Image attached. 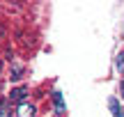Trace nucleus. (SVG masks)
Masks as SVG:
<instances>
[{
    "instance_id": "f03ea898",
    "label": "nucleus",
    "mask_w": 124,
    "mask_h": 117,
    "mask_svg": "<svg viewBox=\"0 0 124 117\" xmlns=\"http://www.w3.org/2000/svg\"><path fill=\"white\" fill-rule=\"evenodd\" d=\"M53 103H55V113H58V115H64V101H62V92H58V90L53 92Z\"/></svg>"
},
{
    "instance_id": "0eeeda50",
    "label": "nucleus",
    "mask_w": 124,
    "mask_h": 117,
    "mask_svg": "<svg viewBox=\"0 0 124 117\" xmlns=\"http://www.w3.org/2000/svg\"><path fill=\"white\" fill-rule=\"evenodd\" d=\"M2 110H5V101H0V117H2Z\"/></svg>"
},
{
    "instance_id": "9d476101",
    "label": "nucleus",
    "mask_w": 124,
    "mask_h": 117,
    "mask_svg": "<svg viewBox=\"0 0 124 117\" xmlns=\"http://www.w3.org/2000/svg\"><path fill=\"white\" fill-rule=\"evenodd\" d=\"M0 35H2V28H0Z\"/></svg>"
},
{
    "instance_id": "39448f33",
    "label": "nucleus",
    "mask_w": 124,
    "mask_h": 117,
    "mask_svg": "<svg viewBox=\"0 0 124 117\" xmlns=\"http://www.w3.org/2000/svg\"><path fill=\"white\" fill-rule=\"evenodd\" d=\"M115 67H117V71H120V73H124V53H120V55H117Z\"/></svg>"
},
{
    "instance_id": "1a4fd4ad",
    "label": "nucleus",
    "mask_w": 124,
    "mask_h": 117,
    "mask_svg": "<svg viewBox=\"0 0 124 117\" xmlns=\"http://www.w3.org/2000/svg\"><path fill=\"white\" fill-rule=\"evenodd\" d=\"M0 73H2V62H0Z\"/></svg>"
},
{
    "instance_id": "20e7f679",
    "label": "nucleus",
    "mask_w": 124,
    "mask_h": 117,
    "mask_svg": "<svg viewBox=\"0 0 124 117\" xmlns=\"http://www.w3.org/2000/svg\"><path fill=\"white\" fill-rule=\"evenodd\" d=\"M108 106H110V110H113V117H124V110L120 108V101L117 99H110Z\"/></svg>"
},
{
    "instance_id": "423d86ee",
    "label": "nucleus",
    "mask_w": 124,
    "mask_h": 117,
    "mask_svg": "<svg viewBox=\"0 0 124 117\" xmlns=\"http://www.w3.org/2000/svg\"><path fill=\"white\" fill-rule=\"evenodd\" d=\"M18 73H21V69H18V67H14V71H12V78H18Z\"/></svg>"
},
{
    "instance_id": "7ed1b4c3",
    "label": "nucleus",
    "mask_w": 124,
    "mask_h": 117,
    "mask_svg": "<svg viewBox=\"0 0 124 117\" xmlns=\"http://www.w3.org/2000/svg\"><path fill=\"white\" fill-rule=\"evenodd\" d=\"M16 117H35V106H28V103H21L16 110Z\"/></svg>"
},
{
    "instance_id": "6e6552de",
    "label": "nucleus",
    "mask_w": 124,
    "mask_h": 117,
    "mask_svg": "<svg viewBox=\"0 0 124 117\" xmlns=\"http://www.w3.org/2000/svg\"><path fill=\"white\" fill-rule=\"evenodd\" d=\"M122 96H124V80H122Z\"/></svg>"
},
{
    "instance_id": "f257e3e1",
    "label": "nucleus",
    "mask_w": 124,
    "mask_h": 117,
    "mask_svg": "<svg viewBox=\"0 0 124 117\" xmlns=\"http://www.w3.org/2000/svg\"><path fill=\"white\" fill-rule=\"evenodd\" d=\"M25 96H28V87H23V85L21 87H14V90L9 92V99H12L14 103H21Z\"/></svg>"
}]
</instances>
